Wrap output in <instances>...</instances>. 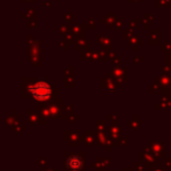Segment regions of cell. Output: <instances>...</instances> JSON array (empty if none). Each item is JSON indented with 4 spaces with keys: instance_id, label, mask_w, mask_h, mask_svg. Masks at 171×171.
I'll return each instance as SVG.
<instances>
[{
    "instance_id": "cell-1",
    "label": "cell",
    "mask_w": 171,
    "mask_h": 171,
    "mask_svg": "<svg viewBox=\"0 0 171 171\" xmlns=\"http://www.w3.org/2000/svg\"><path fill=\"white\" fill-rule=\"evenodd\" d=\"M51 93H52L51 86L48 85V83H46V82H38L32 88V95H33V97L35 100H39V101L49 99Z\"/></svg>"
},
{
    "instance_id": "cell-2",
    "label": "cell",
    "mask_w": 171,
    "mask_h": 171,
    "mask_svg": "<svg viewBox=\"0 0 171 171\" xmlns=\"http://www.w3.org/2000/svg\"><path fill=\"white\" fill-rule=\"evenodd\" d=\"M67 168L70 171H80L83 168V163L82 159L78 156H70L67 159Z\"/></svg>"
}]
</instances>
